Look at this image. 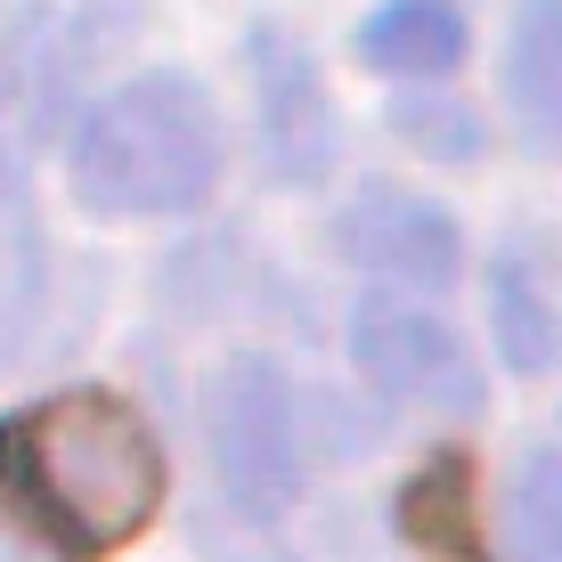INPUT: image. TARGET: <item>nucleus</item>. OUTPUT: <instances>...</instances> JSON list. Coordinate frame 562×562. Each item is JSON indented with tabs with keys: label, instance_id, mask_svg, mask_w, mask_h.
<instances>
[{
	"label": "nucleus",
	"instance_id": "6e6552de",
	"mask_svg": "<svg viewBox=\"0 0 562 562\" xmlns=\"http://www.w3.org/2000/svg\"><path fill=\"white\" fill-rule=\"evenodd\" d=\"M359 57L392 82H440L464 66V9L457 0H383L359 16Z\"/></svg>",
	"mask_w": 562,
	"mask_h": 562
},
{
	"label": "nucleus",
	"instance_id": "f8f14e48",
	"mask_svg": "<svg viewBox=\"0 0 562 562\" xmlns=\"http://www.w3.org/2000/svg\"><path fill=\"white\" fill-rule=\"evenodd\" d=\"M42 42H49L42 16H16V25L0 33V123L42 99Z\"/></svg>",
	"mask_w": 562,
	"mask_h": 562
},
{
	"label": "nucleus",
	"instance_id": "7ed1b4c3",
	"mask_svg": "<svg viewBox=\"0 0 562 562\" xmlns=\"http://www.w3.org/2000/svg\"><path fill=\"white\" fill-rule=\"evenodd\" d=\"M204 457L237 521H278L302 497V400L269 359H221L204 383Z\"/></svg>",
	"mask_w": 562,
	"mask_h": 562
},
{
	"label": "nucleus",
	"instance_id": "423d86ee",
	"mask_svg": "<svg viewBox=\"0 0 562 562\" xmlns=\"http://www.w3.org/2000/svg\"><path fill=\"white\" fill-rule=\"evenodd\" d=\"M335 254L408 294H449L464 278V228L449 221V204L416 196V188H359L335 212Z\"/></svg>",
	"mask_w": 562,
	"mask_h": 562
},
{
	"label": "nucleus",
	"instance_id": "f03ea898",
	"mask_svg": "<svg viewBox=\"0 0 562 562\" xmlns=\"http://www.w3.org/2000/svg\"><path fill=\"white\" fill-rule=\"evenodd\" d=\"M228 180V131L188 66L123 74L66 139V188L90 221H196Z\"/></svg>",
	"mask_w": 562,
	"mask_h": 562
},
{
	"label": "nucleus",
	"instance_id": "9b49d317",
	"mask_svg": "<svg viewBox=\"0 0 562 562\" xmlns=\"http://www.w3.org/2000/svg\"><path fill=\"white\" fill-rule=\"evenodd\" d=\"M33 302H42V221L25 204V180L0 164V351L33 318Z\"/></svg>",
	"mask_w": 562,
	"mask_h": 562
},
{
	"label": "nucleus",
	"instance_id": "39448f33",
	"mask_svg": "<svg viewBox=\"0 0 562 562\" xmlns=\"http://www.w3.org/2000/svg\"><path fill=\"white\" fill-rule=\"evenodd\" d=\"M245 74H254V123H261V164L278 188H318L342 155V123L326 99V74L285 25L245 33Z\"/></svg>",
	"mask_w": 562,
	"mask_h": 562
},
{
	"label": "nucleus",
	"instance_id": "1a4fd4ad",
	"mask_svg": "<svg viewBox=\"0 0 562 562\" xmlns=\"http://www.w3.org/2000/svg\"><path fill=\"white\" fill-rule=\"evenodd\" d=\"M490 318H497V351H506L514 375H538V367L554 359V302H547V285H538V269L521 261V254L497 261Z\"/></svg>",
	"mask_w": 562,
	"mask_h": 562
},
{
	"label": "nucleus",
	"instance_id": "9d476101",
	"mask_svg": "<svg viewBox=\"0 0 562 562\" xmlns=\"http://www.w3.org/2000/svg\"><path fill=\"white\" fill-rule=\"evenodd\" d=\"M506 554L514 562H562V440L521 457L506 490Z\"/></svg>",
	"mask_w": 562,
	"mask_h": 562
},
{
	"label": "nucleus",
	"instance_id": "ddd939ff",
	"mask_svg": "<svg viewBox=\"0 0 562 562\" xmlns=\"http://www.w3.org/2000/svg\"><path fill=\"white\" fill-rule=\"evenodd\" d=\"M400 131H408V139H424V147H440V155H473V123H464L449 99H432L424 114L400 106Z\"/></svg>",
	"mask_w": 562,
	"mask_h": 562
},
{
	"label": "nucleus",
	"instance_id": "20e7f679",
	"mask_svg": "<svg viewBox=\"0 0 562 562\" xmlns=\"http://www.w3.org/2000/svg\"><path fill=\"white\" fill-rule=\"evenodd\" d=\"M351 359H359V375L408 416H440V424L481 416V367H473L457 326L440 318V310H424V302L367 294L359 318H351Z\"/></svg>",
	"mask_w": 562,
	"mask_h": 562
},
{
	"label": "nucleus",
	"instance_id": "f257e3e1",
	"mask_svg": "<svg viewBox=\"0 0 562 562\" xmlns=\"http://www.w3.org/2000/svg\"><path fill=\"white\" fill-rule=\"evenodd\" d=\"M164 440L123 392L74 383L0 416V497L57 562H106L164 514Z\"/></svg>",
	"mask_w": 562,
	"mask_h": 562
},
{
	"label": "nucleus",
	"instance_id": "0eeeda50",
	"mask_svg": "<svg viewBox=\"0 0 562 562\" xmlns=\"http://www.w3.org/2000/svg\"><path fill=\"white\" fill-rule=\"evenodd\" d=\"M506 114L530 155H562V0H521L506 25Z\"/></svg>",
	"mask_w": 562,
	"mask_h": 562
}]
</instances>
